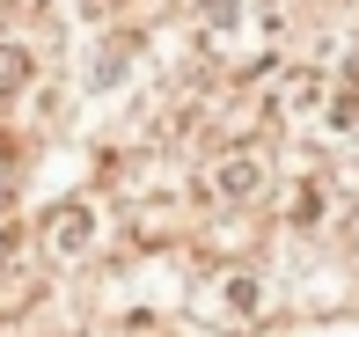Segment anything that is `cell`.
Listing matches in <instances>:
<instances>
[{
    "mask_svg": "<svg viewBox=\"0 0 359 337\" xmlns=\"http://www.w3.org/2000/svg\"><path fill=\"white\" fill-rule=\"evenodd\" d=\"M198 315L220 330H250L257 315H264V279L257 271H213V279L198 286Z\"/></svg>",
    "mask_w": 359,
    "mask_h": 337,
    "instance_id": "6da1fadb",
    "label": "cell"
},
{
    "mask_svg": "<svg viewBox=\"0 0 359 337\" xmlns=\"http://www.w3.org/2000/svg\"><path fill=\"white\" fill-rule=\"evenodd\" d=\"M264 184H271L264 147H227V154H213V169H205V198H220V205L264 198Z\"/></svg>",
    "mask_w": 359,
    "mask_h": 337,
    "instance_id": "7a4b0ae2",
    "label": "cell"
},
{
    "mask_svg": "<svg viewBox=\"0 0 359 337\" xmlns=\"http://www.w3.org/2000/svg\"><path fill=\"white\" fill-rule=\"evenodd\" d=\"M44 242H52V256H88L95 242H103V213H95V198H67L44 213Z\"/></svg>",
    "mask_w": 359,
    "mask_h": 337,
    "instance_id": "3957f363",
    "label": "cell"
},
{
    "mask_svg": "<svg viewBox=\"0 0 359 337\" xmlns=\"http://www.w3.org/2000/svg\"><path fill=\"white\" fill-rule=\"evenodd\" d=\"M184 15L198 22L205 52H227V44L250 29V0H184Z\"/></svg>",
    "mask_w": 359,
    "mask_h": 337,
    "instance_id": "277c9868",
    "label": "cell"
},
{
    "mask_svg": "<svg viewBox=\"0 0 359 337\" xmlns=\"http://www.w3.org/2000/svg\"><path fill=\"white\" fill-rule=\"evenodd\" d=\"M29 88V52L22 44H0V95H22Z\"/></svg>",
    "mask_w": 359,
    "mask_h": 337,
    "instance_id": "5b68a950",
    "label": "cell"
},
{
    "mask_svg": "<svg viewBox=\"0 0 359 337\" xmlns=\"http://www.w3.org/2000/svg\"><path fill=\"white\" fill-rule=\"evenodd\" d=\"M15 184H22V147H15V132H0V205L15 198Z\"/></svg>",
    "mask_w": 359,
    "mask_h": 337,
    "instance_id": "8992f818",
    "label": "cell"
},
{
    "mask_svg": "<svg viewBox=\"0 0 359 337\" xmlns=\"http://www.w3.org/2000/svg\"><path fill=\"white\" fill-rule=\"evenodd\" d=\"M22 249H29V228H22V220H0V271L22 264Z\"/></svg>",
    "mask_w": 359,
    "mask_h": 337,
    "instance_id": "52a82bcc",
    "label": "cell"
},
{
    "mask_svg": "<svg viewBox=\"0 0 359 337\" xmlns=\"http://www.w3.org/2000/svg\"><path fill=\"white\" fill-rule=\"evenodd\" d=\"M59 8H74L81 22H103V15H118V0H59Z\"/></svg>",
    "mask_w": 359,
    "mask_h": 337,
    "instance_id": "ba28073f",
    "label": "cell"
}]
</instances>
